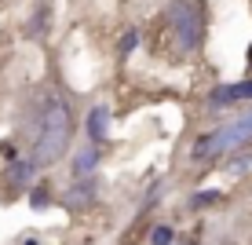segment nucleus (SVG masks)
I'll return each instance as SVG.
<instances>
[{
  "label": "nucleus",
  "instance_id": "nucleus-1",
  "mask_svg": "<svg viewBox=\"0 0 252 245\" xmlns=\"http://www.w3.org/2000/svg\"><path fill=\"white\" fill-rule=\"evenodd\" d=\"M69 128H73V117H69L66 99H59L55 92H44L37 103V121H33V161H59L69 146Z\"/></svg>",
  "mask_w": 252,
  "mask_h": 245
},
{
  "label": "nucleus",
  "instance_id": "nucleus-2",
  "mask_svg": "<svg viewBox=\"0 0 252 245\" xmlns=\"http://www.w3.org/2000/svg\"><path fill=\"white\" fill-rule=\"evenodd\" d=\"M164 22H168V33H172V40H176V48L183 51V55L201 48L205 26H208V15H205L201 0H168Z\"/></svg>",
  "mask_w": 252,
  "mask_h": 245
},
{
  "label": "nucleus",
  "instance_id": "nucleus-3",
  "mask_svg": "<svg viewBox=\"0 0 252 245\" xmlns=\"http://www.w3.org/2000/svg\"><path fill=\"white\" fill-rule=\"evenodd\" d=\"M249 143H252V106L241 110L234 121H227V125L212 128L208 136H201L194 143V150H190V157H194V161H212V157L241 150V146H249Z\"/></svg>",
  "mask_w": 252,
  "mask_h": 245
},
{
  "label": "nucleus",
  "instance_id": "nucleus-4",
  "mask_svg": "<svg viewBox=\"0 0 252 245\" xmlns=\"http://www.w3.org/2000/svg\"><path fill=\"white\" fill-rule=\"evenodd\" d=\"M245 99H252V81L220 84V88L208 95V106H212V110H223V106H234V103H245Z\"/></svg>",
  "mask_w": 252,
  "mask_h": 245
},
{
  "label": "nucleus",
  "instance_id": "nucleus-5",
  "mask_svg": "<svg viewBox=\"0 0 252 245\" xmlns=\"http://www.w3.org/2000/svg\"><path fill=\"white\" fill-rule=\"evenodd\" d=\"M110 136V106H92L88 113V139L92 143H102Z\"/></svg>",
  "mask_w": 252,
  "mask_h": 245
},
{
  "label": "nucleus",
  "instance_id": "nucleus-6",
  "mask_svg": "<svg viewBox=\"0 0 252 245\" xmlns=\"http://www.w3.org/2000/svg\"><path fill=\"white\" fill-rule=\"evenodd\" d=\"M95 187H99L95 179H81V183H73V187H69V194H66L69 209H81V205H88V201L95 198Z\"/></svg>",
  "mask_w": 252,
  "mask_h": 245
},
{
  "label": "nucleus",
  "instance_id": "nucleus-7",
  "mask_svg": "<svg viewBox=\"0 0 252 245\" xmlns=\"http://www.w3.org/2000/svg\"><path fill=\"white\" fill-rule=\"evenodd\" d=\"M95 165H99V150L84 146L81 154H73V176H88V172H95Z\"/></svg>",
  "mask_w": 252,
  "mask_h": 245
},
{
  "label": "nucleus",
  "instance_id": "nucleus-8",
  "mask_svg": "<svg viewBox=\"0 0 252 245\" xmlns=\"http://www.w3.org/2000/svg\"><path fill=\"white\" fill-rule=\"evenodd\" d=\"M48 19H51V15H48V4H37V15H33V22H30V30H26V33H30V37H37L40 30H48Z\"/></svg>",
  "mask_w": 252,
  "mask_h": 245
},
{
  "label": "nucleus",
  "instance_id": "nucleus-9",
  "mask_svg": "<svg viewBox=\"0 0 252 245\" xmlns=\"http://www.w3.org/2000/svg\"><path fill=\"white\" fill-rule=\"evenodd\" d=\"M30 205H33V209H44V205H51V190H48V183H37V187H33Z\"/></svg>",
  "mask_w": 252,
  "mask_h": 245
},
{
  "label": "nucleus",
  "instance_id": "nucleus-10",
  "mask_svg": "<svg viewBox=\"0 0 252 245\" xmlns=\"http://www.w3.org/2000/svg\"><path fill=\"white\" fill-rule=\"evenodd\" d=\"M33 169H37V161H33V157H30V161H19V165H11V179H15V183H26V179L33 176Z\"/></svg>",
  "mask_w": 252,
  "mask_h": 245
},
{
  "label": "nucleus",
  "instance_id": "nucleus-11",
  "mask_svg": "<svg viewBox=\"0 0 252 245\" xmlns=\"http://www.w3.org/2000/svg\"><path fill=\"white\" fill-rule=\"evenodd\" d=\"M172 227H154V234H150V245H172Z\"/></svg>",
  "mask_w": 252,
  "mask_h": 245
},
{
  "label": "nucleus",
  "instance_id": "nucleus-12",
  "mask_svg": "<svg viewBox=\"0 0 252 245\" xmlns=\"http://www.w3.org/2000/svg\"><path fill=\"white\" fill-rule=\"evenodd\" d=\"M135 48H139V30H125V37H121V51L128 55V51H135Z\"/></svg>",
  "mask_w": 252,
  "mask_h": 245
},
{
  "label": "nucleus",
  "instance_id": "nucleus-13",
  "mask_svg": "<svg viewBox=\"0 0 252 245\" xmlns=\"http://www.w3.org/2000/svg\"><path fill=\"white\" fill-rule=\"evenodd\" d=\"M212 201H223L220 190H205V194H194V201H190V205H212Z\"/></svg>",
  "mask_w": 252,
  "mask_h": 245
},
{
  "label": "nucleus",
  "instance_id": "nucleus-14",
  "mask_svg": "<svg viewBox=\"0 0 252 245\" xmlns=\"http://www.w3.org/2000/svg\"><path fill=\"white\" fill-rule=\"evenodd\" d=\"M249 169H252V154H241L238 161L230 165V172H234V176H241V172H249Z\"/></svg>",
  "mask_w": 252,
  "mask_h": 245
},
{
  "label": "nucleus",
  "instance_id": "nucleus-15",
  "mask_svg": "<svg viewBox=\"0 0 252 245\" xmlns=\"http://www.w3.org/2000/svg\"><path fill=\"white\" fill-rule=\"evenodd\" d=\"M187 245H194V242H187Z\"/></svg>",
  "mask_w": 252,
  "mask_h": 245
}]
</instances>
